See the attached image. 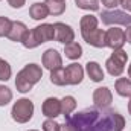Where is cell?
<instances>
[{
    "mask_svg": "<svg viewBox=\"0 0 131 131\" xmlns=\"http://www.w3.org/2000/svg\"><path fill=\"white\" fill-rule=\"evenodd\" d=\"M125 119L111 108L89 107L73 116H67L61 131H122Z\"/></svg>",
    "mask_w": 131,
    "mask_h": 131,
    "instance_id": "1",
    "label": "cell"
},
{
    "mask_svg": "<svg viewBox=\"0 0 131 131\" xmlns=\"http://www.w3.org/2000/svg\"><path fill=\"white\" fill-rule=\"evenodd\" d=\"M50 40H55V28H53V25L43 23V25L34 28L31 31H28L26 37L21 41V44L26 49H35L40 44L47 43Z\"/></svg>",
    "mask_w": 131,
    "mask_h": 131,
    "instance_id": "2",
    "label": "cell"
},
{
    "mask_svg": "<svg viewBox=\"0 0 131 131\" xmlns=\"http://www.w3.org/2000/svg\"><path fill=\"white\" fill-rule=\"evenodd\" d=\"M41 78H43L41 67L38 64H28L17 73L15 87L20 93H28Z\"/></svg>",
    "mask_w": 131,
    "mask_h": 131,
    "instance_id": "3",
    "label": "cell"
},
{
    "mask_svg": "<svg viewBox=\"0 0 131 131\" xmlns=\"http://www.w3.org/2000/svg\"><path fill=\"white\" fill-rule=\"evenodd\" d=\"M34 114V104L31 99L21 98L18 99L14 105H12V110H11V116L15 122L18 124H26L32 119Z\"/></svg>",
    "mask_w": 131,
    "mask_h": 131,
    "instance_id": "4",
    "label": "cell"
},
{
    "mask_svg": "<svg viewBox=\"0 0 131 131\" xmlns=\"http://www.w3.org/2000/svg\"><path fill=\"white\" fill-rule=\"evenodd\" d=\"M127 60H128V53L122 49H116L113 50L111 57L107 60V72L111 75V76H121L124 69H125V64H127Z\"/></svg>",
    "mask_w": 131,
    "mask_h": 131,
    "instance_id": "5",
    "label": "cell"
},
{
    "mask_svg": "<svg viewBox=\"0 0 131 131\" xmlns=\"http://www.w3.org/2000/svg\"><path fill=\"white\" fill-rule=\"evenodd\" d=\"M101 20L104 25L111 26V25H124V26H131V15L124 12V11H102L101 12Z\"/></svg>",
    "mask_w": 131,
    "mask_h": 131,
    "instance_id": "6",
    "label": "cell"
},
{
    "mask_svg": "<svg viewBox=\"0 0 131 131\" xmlns=\"http://www.w3.org/2000/svg\"><path fill=\"white\" fill-rule=\"evenodd\" d=\"M125 44V32L122 29L117 28H111L105 32V46L116 50V49H122V46Z\"/></svg>",
    "mask_w": 131,
    "mask_h": 131,
    "instance_id": "7",
    "label": "cell"
},
{
    "mask_svg": "<svg viewBox=\"0 0 131 131\" xmlns=\"http://www.w3.org/2000/svg\"><path fill=\"white\" fill-rule=\"evenodd\" d=\"M64 70H66V82H67V85H78V84L82 82V78H84L82 66L73 63V64L67 66Z\"/></svg>",
    "mask_w": 131,
    "mask_h": 131,
    "instance_id": "8",
    "label": "cell"
},
{
    "mask_svg": "<svg viewBox=\"0 0 131 131\" xmlns=\"http://www.w3.org/2000/svg\"><path fill=\"white\" fill-rule=\"evenodd\" d=\"M53 28H55V40L58 43L69 44V43H72L75 40V32H73V29L69 25L58 21V23L53 25Z\"/></svg>",
    "mask_w": 131,
    "mask_h": 131,
    "instance_id": "9",
    "label": "cell"
},
{
    "mask_svg": "<svg viewBox=\"0 0 131 131\" xmlns=\"http://www.w3.org/2000/svg\"><path fill=\"white\" fill-rule=\"evenodd\" d=\"M43 66L47 69V70H55V69H60L63 66V58L61 55L58 53V50L55 49H47L44 53H43Z\"/></svg>",
    "mask_w": 131,
    "mask_h": 131,
    "instance_id": "10",
    "label": "cell"
},
{
    "mask_svg": "<svg viewBox=\"0 0 131 131\" xmlns=\"http://www.w3.org/2000/svg\"><path fill=\"white\" fill-rule=\"evenodd\" d=\"M113 101V95L110 92L108 87H99L93 92V102L95 107H101V108H108L110 104Z\"/></svg>",
    "mask_w": 131,
    "mask_h": 131,
    "instance_id": "11",
    "label": "cell"
},
{
    "mask_svg": "<svg viewBox=\"0 0 131 131\" xmlns=\"http://www.w3.org/2000/svg\"><path fill=\"white\" fill-rule=\"evenodd\" d=\"M43 114L47 119H55L61 114V101L57 98H47L43 102Z\"/></svg>",
    "mask_w": 131,
    "mask_h": 131,
    "instance_id": "12",
    "label": "cell"
},
{
    "mask_svg": "<svg viewBox=\"0 0 131 131\" xmlns=\"http://www.w3.org/2000/svg\"><path fill=\"white\" fill-rule=\"evenodd\" d=\"M82 38H84V41L85 43H89L90 46H93V47H107L105 46V32L102 31V29H93V31H90V32L87 34H82Z\"/></svg>",
    "mask_w": 131,
    "mask_h": 131,
    "instance_id": "13",
    "label": "cell"
},
{
    "mask_svg": "<svg viewBox=\"0 0 131 131\" xmlns=\"http://www.w3.org/2000/svg\"><path fill=\"white\" fill-rule=\"evenodd\" d=\"M28 34V28L25 23L21 21H12V26H11V31L8 34V38L11 41H15V43H21L23 38L26 37Z\"/></svg>",
    "mask_w": 131,
    "mask_h": 131,
    "instance_id": "14",
    "label": "cell"
},
{
    "mask_svg": "<svg viewBox=\"0 0 131 131\" xmlns=\"http://www.w3.org/2000/svg\"><path fill=\"white\" fill-rule=\"evenodd\" d=\"M87 69V75L89 78L93 81V82H101L104 79V72H102V67L96 63V61H89L85 64Z\"/></svg>",
    "mask_w": 131,
    "mask_h": 131,
    "instance_id": "15",
    "label": "cell"
},
{
    "mask_svg": "<svg viewBox=\"0 0 131 131\" xmlns=\"http://www.w3.org/2000/svg\"><path fill=\"white\" fill-rule=\"evenodd\" d=\"M116 87V92L119 96H124V98H131V79L128 78H119L114 84Z\"/></svg>",
    "mask_w": 131,
    "mask_h": 131,
    "instance_id": "16",
    "label": "cell"
},
{
    "mask_svg": "<svg viewBox=\"0 0 131 131\" xmlns=\"http://www.w3.org/2000/svg\"><path fill=\"white\" fill-rule=\"evenodd\" d=\"M44 5L50 15H61L66 11L64 0H44Z\"/></svg>",
    "mask_w": 131,
    "mask_h": 131,
    "instance_id": "17",
    "label": "cell"
},
{
    "mask_svg": "<svg viewBox=\"0 0 131 131\" xmlns=\"http://www.w3.org/2000/svg\"><path fill=\"white\" fill-rule=\"evenodd\" d=\"M79 26H81V35L87 34V32H90V31H93V29L98 28V18L95 15H92V14L84 15L81 18V21H79Z\"/></svg>",
    "mask_w": 131,
    "mask_h": 131,
    "instance_id": "18",
    "label": "cell"
},
{
    "mask_svg": "<svg viewBox=\"0 0 131 131\" xmlns=\"http://www.w3.org/2000/svg\"><path fill=\"white\" fill-rule=\"evenodd\" d=\"M64 53L69 60H79L82 55V47H81V44L72 41L69 44H64Z\"/></svg>",
    "mask_w": 131,
    "mask_h": 131,
    "instance_id": "19",
    "label": "cell"
},
{
    "mask_svg": "<svg viewBox=\"0 0 131 131\" xmlns=\"http://www.w3.org/2000/svg\"><path fill=\"white\" fill-rule=\"evenodd\" d=\"M29 15L34 20H44L49 15V11H47L44 3H34L29 9Z\"/></svg>",
    "mask_w": 131,
    "mask_h": 131,
    "instance_id": "20",
    "label": "cell"
},
{
    "mask_svg": "<svg viewBox=\"0 0 131 131\" xmlns=\"http://www.w3.org/2000/svg\"><path fill=\"white\" fill-rule=\"evenodd\" d=\"M76 108V101L73 96H66V98L61 99V114L67 117L70 116V113Z\"/></svg>",
    "mask_w": 131,
    "mask_h": 131,
    "instance_id": "21",
    "label": "cell"
},
{
    "mask_svg": "<svg viewBox=\"0 0 131 131\" xmlns=\"http://www.w3.org/2000/svg\"><path fill=\"white\" fill-rule=\"evenodd\" d=\"M50 82L55 84V85H60V87L67 85V82H66V70L63 67L55 69V70L50 72Z\"/></svg>",
    "mask_w": 131,
    "mask_h": 131,
    "instance_id": "22",
    "label": "cell"
},
{
    "mask_svg": "<svg viewBox=\"0 0 131 131\" xmlns=\"http://www.w3.org/2000/svg\"><path fill=\"white\" fill-rule=\"evenodd\" d=\"M76 6L84 11H98L99 9V0H75Z\"/></svg>",
    "mask_w": 131,
    "mask_h": 131,
    "instance_id": "23",
    "label": "cell"
},
{
    "mask_svg": "<svg viewBox=\"0 0 131 131\" xmlns=\"http://www.w3.org/2000/svg\"><path fill=\"white\" fill-rule=\"evenodd\" d=\"M11 73H12V70H11L9 63L0 58V81H8L11 78Z\"/></svg>",
    "mask_w": 131,
    "mask_h": 131,
    "instance_id": "24",
    "label": "cell"
},
{
    "mask_svg": "<svg viewBox=\"0 0 131 131\" xmlns=\"http://www.w3.org/2000/svg\"><path fill=\"white\" fill-rule=\"evenodd\" d=\"M11 99H12V92H11L8 87L0 85V107L8 105V104L11 102Z\"/></svg>",
    "mask_w": 131,
    "mask_h": 131,
    "instance_id": "25",
    "label": "cell"
},
{
    "mask_svg": "<svg viewBox=\"0 0 131 131\" xmlns=\"http://www.w3.org/2000/svg\"><path fill=\"white\" fill-rule=\"evenodd\" d=\"M11 26H12V21L8 17H0V37H8Z\"/></svg>",
    "mask_w": 131,
    "mask_h": 131,
    "instance_id": "26",
    "label": "cell"
},
{
    "mask_svg": "<svg viewBox=\"0 0 131 131\" xmlns=\"http://www.w3.org/2000/svg\"><path fill=\"white\" fill-rule=\"evenodd\" d=\"M43 131H61V124L55 122L53 119H46L43 122Z\"/></svg>",
    "mask_w": 131,
    "mask_h": 131,
    "instance_id": "27",
    "label": "cell"
},
{
    "mask_svg": "<svg viewBox=\"0 0 131 131\" xmlns=\"http://www.w3.org/2000/svg\"><path fill=\"white\" fill-rule=\"evenodd\" d=\"M122 0H102V5L108 9H116L117 6H121Z\"/></svg>",
    "mask_w": 131,
    "mask_h": 131,
    "instance_id": "28",
    "label": "cell"
},
{
    "mask_svg": "<svg viewBox=\"0 0 131 131\" xmlns=\"http://www.w3.org/2000/svg\"><path fill=\"white\" fill-rule=\"evenodd\" d=\"M25 2H26V0H8V3H9L12 8H15V9L21 8V6L25 5Z\"/></svg>",
    "mask_w": 131,
    "mask_h": 131,
    "instance_id": "29",
    "label": "cell"
},
{
    "mask_svg": "<svg viewBox=\"0 0 131 131\" xmlns=\"http://www.w3.org/2000/svg\"><path fill=\"white\" fill-rule=\"evenodd\" d=\"M121 6H124V9H125V11H130V12H131V0H122Z\"/></svg>",
    "mask_w": 131,
    "mask_h": 131,
    "instance_id": "30",
    "label": "cell"
},
{
    "mask_svg": "<svg viewBox=\"0 0 131 131\" xmlns=\"http://www.w3.org/2000/svg\"><path fill=\"white\" fill-rule=\"evenodd\" d=\"M125 41L131 44V26H127V31H125Z\"/></svg>",
    "mask_w": 131,
    "mask_h": 131,
    "instance_id": "31",
    "label": "cell"
},
{
    "mask_svg": "<svg viewBox=\"0 0 131 131\" xmlns=\"http://www.w3.org/2000/svg\"><path fill=\"white\" fill-rule=\"evenodd\" d=\"M128 111H130V114H131V99H130V102H128Z\"/></svg>",
    "mask_w": 131,
    "mask_h": 131,
    "instance_id": "32",
    "label": "cell"
},
{
    "mask_svg": "<svg viewBox=\"0 0 131 131\" xmlns=\"http://www.w3.org/2000/svg\"><path fill=\"white\" fill-rule=\"evenodd\" d=\"M128 76L131 78V64H130V67H128Z\"/></svg>",
    "mask_w": 131,
    "mask_h": 131,
    "instance_id": "33",
    "label": "cell"
},
{
    "mask_svg": "<svg viewBox=\"0 0 131 131\" xmlns=\"http://www.w3.org/2000/svg\"><path fill=\"white\" fill-rule=\"evenodd\" d=\"M29 131H37V130H29Z\"/></svg>",
    "mask_w": 131,
    "mask_h": 131,
    "instance_id": "34",
    "label": "cell"
}]
</instances>
